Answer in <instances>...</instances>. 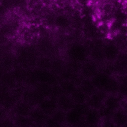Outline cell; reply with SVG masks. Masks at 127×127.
<instances>
[{
    "label": "cell",
    "instance_id": "cell-1",
    "mask_svg": "<svg viewBox=\"0 0 127 127\" xmlns=\"http://www.w3.org/2000/svg\"><path fill=\"white\" fill-rule=\"evenodd\" d=\"M101 66L89 58L81 64L80 75L83 78H92L100 70Z\"/></svg>",
    "mask_w": 127,
    "mask_h": 127
},
{
    "label": "cell",
    "instance_id": "cell-2",
    "mask_svg": "<svg viewBox=\"0 0 127 127\" xmlns=\"http://www.w3.org/2000/svg\"><path fill=\"white\" fill-rule=\"evenodd\" d=\"M107 95L104 91L96 90L89 96L87 104L90 108L99 110L103 105Z\"/></svg>",
    "mask_w": 127,
    "mask_h": 127
},
{
    "label": "cell",
    "instance_id": "cell-3",
    "mask_svg": "<svg viewBox=\"0 0 127 127\" xmlns=\"http://www.w3.org/2000/svg\"><path fill=\"white\" fill-rule=\"evenodd\" d=\"M65 124L72 127H84V116L73 108L66 113Z\"/></svg>",
    "mask_w": 127,
    "mask_h": 127
},
{
    "label": "cell",
    "instance_id": "cell-4",
    "mask_svg": "<svg viewBox=\"0 0 127 127\" xmlns=\"http://www.w3.org/2000/svg\"><path fill=\"white\" fill-rule=\"evenodd\" d=\"M87 127H97L101 125L102 119L99 110L90 108L84 117Z\"/></svg>",
    "mask_w": 127,
    "mask_h": 127
},
{
    "label": "cell",
    "instance_id": "cell-5",
    "mask_svg": "<svg viewBox=\"0 0 127 127\" xmlns=\"http://www.w3.org/2000/svg\"><path fill=\"white\" fill-rule=\"evenodd\" d=\"M113 63L115 73V76L127 74V51H121Z\"/></svg>",
    "mask_w": 127,
    "mask_h": 127
},
{
    "label": "cell",
    "instance_id": "cell-6",
    "mask_svg": "<svg viewBox=\"0 0 127 127\" xmlns=\"http://www.w3.org/2000/svg\"><path fill=\"white\" fill-rule=\"evenodd\" d=\"M37 107L49 116L58 109L57 100L51 97L44 98Z\"/></svg>",
    "mask_w": 127,
    "mask_h": 127
},
{
    "label": "cell",
    "instance_id": "cell-7",
    "mask_svg": "<svg viewBox=\"0 0 127 127\" xmlns=\"http://www.w3.org/2000/svg\"><path fill=\"white\" fill-rule=\"evenodd\" d=\"M111 77L100 70L91 79L97 90L104 91Z\"/></svg>",
    "mask_w": 127,
    "mask_h": 127
},
{
    "label": "cell",
    "instance_id": "cell-8",
    "mask_svg": "<svg viewBox=\"0 0 127 127\" xmlns=\"http://www.w3.org/2000/svg\"><path fill=\"white\" fill-rule=\"evenodd\" d=\"M123 100L118 94H108L104 100L103 106L114 112L121 107Z\"/></svg>",
    "mask_w": 127,
    "mask_h": 127
},
{
    "label": "cell",
    "instance_id": "cell-9",
    "mask_svg": "<svg viewBox=\"0 0 127 127\" xmlns=\"http://www.w3.org/2000/svg\"><path fill=\"white\" fill-rule=\"evenodd\" d=\"M56 100L58 109L66 113L73 109L75 104L71 95L63 94Z\"/></svg>",
    "mask_w": 127,
    "mask_h": 127
},
{
    "label": "cell",
    "instance_id": "cell-10",
    "mask_svg": "<svg viewBox=\"0 0 127 127\" xmlns=\"http://www.w3.org/2000/svg\"><path fill=\"white\" fill-rule=\"evenodd\" d=\"M111 120L115 127H127V114L122 107L113 112Z\"/></svg>",
    "mask_w": 127,
    "mask_h": 127
},
{
    "label": "cell",
    "instance_id": "cell-11",
    "mask_svg": "<svg viewBox=\"0 0 127 127\" xmlns=\"http://www.w3.org/2000/svg\"><path fill=\"white\" fill-rule=\"evenodd\" d=\"M30 115L32 122L39 126L45 125L47 119L49 117L37 107L32 109Z\"/></svg>",
    "mask_w": 127,
    "mask_h": 127
},
{
    "label": "cell",
    "instance_id": "cell-12",
    "mask_svg": "<svg viewBox=\"0 0 127 127\" xmlns=\"http://www.w3.org/2000/svg\"><path fill=\"white\" fill-rule=\"evenodd\" d=\"M121 51L116 45H110L103 48L104 55L105 61L113 62L117 59Z\"/></svg>",
    "mask_w": 127,
    "mask_h": 127
},
{
    "label": "cell",
    "instance_id": "cell-13",
    "mask_svg": "<svg viewBox=\"0 0 127 127\" xmlns=\"http://www.w3.org/2000/svg\"><path fill=\"white\" fill-rule=\"evenodd\" d=\"M66 113L58 109L50 117L54 127H60L65 124Z\"/></svg>",
    "mask_w": 127,
    "mask_h": 127
},
{
    "label": "cell",
    "instance_id": "cell-14",
    "mask_svg": "<svg viewBox=\"0 0 127 127\" xmlns=\"http://www.w3.org/2000/svg\"><path fill=\"white\" fill-rule=\"evenodd\" d=\"M52 85L43 83H38L34 85V89L43 98L50 97Z\"/></svg>",
    "mask_w": 127,
    "mask_h": 127
},
{
    "label": "cell",
    "instance_id": "cell-15",
    "mask_svg": "<svg viewBox=\"0 0 127 127\" xmlns=\"http://www.w3.org/2000/svg\"><path fill=\"white\" fill-rule=\"evenodd\" d=\"M66 61L63 58L58 56L52 57L51 71L56 74L59 75L65 68Z\"/></svg>",
    "mask_w": 127,
    "mask_h": 127
},
{
    "label": "cell",
    "instance_id": "cell-16",
    "mask_svg": "<svg viewBox=\"0 0 127 127\" xmlns=\"http://www.w3.org/2000/svg\"><path fill=\"white\" fill-rule=\"evenodd\" d=\"M78 86L89 96L97 90L91 79L83 77Z\"/></svg>",
    "mask_w": 127,
    "mask_h": 127
},
{
    "label": "cell",
    "instance_id": "cell-17",
    "mask_svg": "<svg viewBox=\"0 0 127 127\" xmlns=\"http://www.w3.org/2000/svg\"><path fill=\"white\" fill-rule=\"evenodd\" d=\"M59 85L63 94L68 95H71L78 87L75 82L70 81L61 80Z\"/></svg>",
    "mask_w": 127,
    "mask_h": 127
},
{
    "label": "cell",
    "instance_id": "cell-18",
    "mask_svg": "<svg viewBox=\"0 0 127 127\" xmlns=\"http://www.w3.org/2000/svg\"><path fill=\"white\" fill-rule=\"evenodd\" d=\"M119 85V81L117 78L112 76L104 91L108 94H118Z\"/></svg>",
    "mask_w": 127,
    "mask_h": 127
},
{
    "label": "cell",
    "instance_id": "cell-19",
    "mask_svg": "<svg viewBox=\"0 0 127 127\" xmlns=\"http://www.w3.org/2000/svg\"><path fill=\"white\" fill-rule=\"evenodd\" d=\"M71 96L75 104L86 103L89 97V96L78 86Z\"/></svg>",
    "mask_w": 127,
    "mask_h": 127
},
{
    "label": "cell",
    "instance_id": "cell-20",
    "mask_svg": "<svg viewBox=\"0 0 127 127\" xmlns=\"http://www.w3.org/2000/svg\"><path fill=\"white\" fill-rule=\"evenodd\" d=\"M52 57L47 55L39 56L36 63L37 68L43 70H51Z\"/></svg>",
    "mask_w": 127,
    "mask_h": 127
},
{
    "label": "cell",
    "instance_id": "cell-21",
    "mask_svg": "<svg viewBox=\"0 0 127 127\" xmlns=\"http://www.w3.org/2000/svg\"><path fill=\"white\" fill-rule=\"evenodd\" d=\"M118 95L123 100L127 98V83H119Z\"/></svg>",
    "mask_w": 127,
    "mask_h": 127
},
{
    "label": "cell",
    "instance_id": "cell-22",
    "mask_svg": "<svg viewBox=\"0 0 127 127\" xmlns=\"http://www.w3.org/2000/svg\"><path fill=\"white\" fill-rule=\"evenodd\" d=\"M122 108L126 112L127 114V101L126 100H124L122 104Z\"/></svg>",
    "mask_w": 127,
    "mask_h": 127
},
{
    "label": "cell",
    "instance_id": "cell-23",
    "mask_svg": "<svg viewBox=\"0 0 127 127\" xmlns=\"http://www.w3.org/2000/svg\"><path fill=\"white\" fill-rule=\"evenodd\" d=\"M127 100V99H126V100Z\"/></svg>",
    "mask_w": 127,
    "mask_h": 127
}]
</instances>
